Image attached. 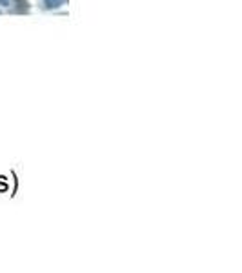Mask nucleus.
Here are the masks:
<instances>
[{"mask_svg":"<svg viewBox=\"0 0 242 273\" xmlns=\"http://www.w3.org/2000/svg\"><path fill=\"white\" fill-rule=\"evenodd\" d=\"M64 2H66V0H46L44 4H46L48 10H51V8H58V6H62Z\"/></svg>","mask_w":242,"mask_h":273,"instance_id":"obj_1","label":"nucleus"},{"mask_svg":"<svg viewBox=\"0 0 242 273\" xmlns=\"http://www.w3.org/2000/svg\"><path fill=\"white\" fill-rule=\"evenodd\" d=\"M0 4H2V6H8V4H10V0H0Z\"/></svg>","mask_w":242,"mask_h":273,"instance_id":"obj_2","label":"nucleus"}]
</instances>
